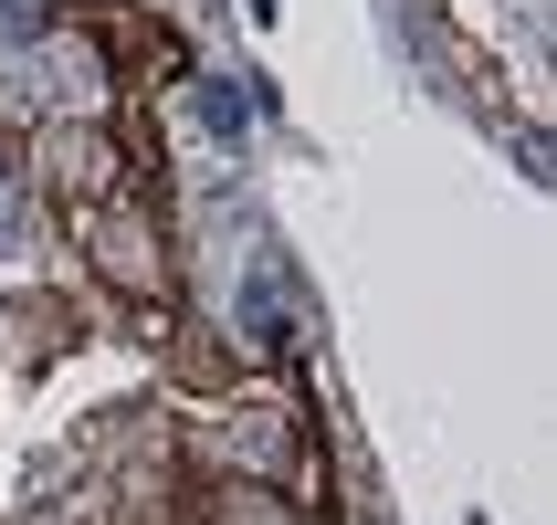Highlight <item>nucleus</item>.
<instances>
[{
	"mask_svg": "<svg viewBox=\"0 0 557 525\" xmlns=\"http://www.w3.org/2000/svg\"><path fill=\"white\" fill-rule=\"evenodd\" d=\"M53 22V0H0V32H42Z\"/></svg>",
	"mask_w": 557,
	"mask_h": 525,
	"instance_id": "obj_3",
	"label": "nucleus"
},
{
	"mask_svg": "<svg viewBox=\"0 0 557 525\" xmlns=\"http://www.w3.org/2000/svg\"><path fill=\"white\" fill-rule=\"evenodd\" d=\"M189 105H200V126H211L221 148H243L252 126H263V95H252L243 74H200V95H189Z\"/></svg>",
	"mask_w": 557,
	"mask_h": 525,
	"instance_id": "obj_2",
	"label": "nucleus"
},
{
	"mask_svg": "<svg viewBox=\"0 0 557 525\" xmlns=\"http://www.w3.org/2000/svg\"><path fill=\"white\" fill-rule=\"evenodd\" d=\"M0 189H11V158H0Z\"/></svg>",
	"mask_w": 557,
	"mask_h": 525,
	"instance_id": "obj_4",
	"label": "nucleus"
},
{
	"mask_svg": "<svg viewBox=\"0 0 557 525\" xmlns=\"http://www.w3.org/2000/svg\"><path fill=\"white\" fill-rule=\"evenodd\" d=\"M243 337L263 347V358H295V347H306V315H295V295H284L274 263H252V274H243Z\"/></svg>",
	"mask_w": 557,
	"mask_h": 525,
	"instance_id": "obj_1",
	"label": "nucleus"
}]
</instances>
